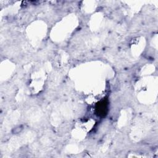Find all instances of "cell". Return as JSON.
Segmentation results:
<instances>
[{"mask_svg": "<svg viewBox=\"0 0 158 158\" xmlns=\"http://www.w3.org/2000/svg\"><path fill=\"white\" fill-rule=\"evenodd\" d=\"M108 111V101L102 99L99 102L96 106V112L101 117H104Z\"/></svg>", "mask_w": 158, "mask_h": 158, "instance_id": "cell-1", "label": "cell"}]
</instances>
